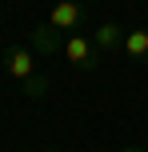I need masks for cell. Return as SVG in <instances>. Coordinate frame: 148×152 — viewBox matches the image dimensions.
<instances>
[{"mask_svg":"<svg viewBox=\"0 0 148 152\" xmlns=\"http://www.w3.org/2000/svg\"><path fill=\"white\" fill-rule=\"evenodd\" d=\"M84 20H88V8L80 4V0H56L52 12H48V24H52L56 32H68V36L84 28Z\"/></svg>","mask_w":148,"mask_h":152,"instance_id":"6da1fadb","label":"cell"},{"mask_svg":"<svg viewBox=\"0 0 148 152\" xmlns=\"http://www.w3.org/2000/svg\"><path fill=\"white\" fill-rule=\"evenodd\" d=\"M92 44L100 48V56H104V52H116V48H124V28H120L116 20L100 24V28L92 32Z\"/></svg>","mask_w":148,"mask_h":152,"instance_id":"5b68a950","label":"cell"},{"mask_svg":"<svg viewBox=\"0 0 148 152\" xmlns=\"http://www.w3.org/2000/svg\"><path fill=\"white\" fill-rule=\"evenodd\" d=\"M32 52H36V56H56V52H64V32H56L52 24L32 28Z\"/></svg>","mask_w":148,"mask_h":152,"instance_id":"277c9868","label":"cell"},{"mask_svg":"<svg viewBox=\"0 0 148 152\" xmlns=\"http://www.w3.org/2000/svg\"><path fill=\"white\" fill-rule=\"evenodd\" d=\"M48 84H52V80H48V76H40V72H32L28 80L20 84V88H24V96H32V100H44V96H48Z\"/></svg>","mask_w":148,"mask_h":152,"instance_id":"52a82bcc","label":"cell"},{"mask_svg":"<svg viewBox=\"0 0 148 152\" xmlns=\"http://www.w3.org/2000/svg\"><path fill=\"white\" fill-rule=\"evenodd\" d=\"M120 52L136 64H148V28H136V32H124V48Z\"/></svg>","mask_w":148,"mask_h":152,"instance_id":"8992f818","label":"cell"},{"mask_svg":"<svg viewBox=\"0 0 148 152\" xmlns=\"http://www.w3.org/2000/svg\"><path fill=\"white\" fill-rule=\"evenodd\" d=\"M124 152H144V148H124Z\"/></svg>","mask_w":148,"mask_h":152,"instance_id":"ba28073f","label":"cell"},{"mask_svg":"<svg viewBox=\"0 0 148 152\" xmlns=\"http://www.w3.org/2000/svg\"><path fill=\"white\" fill-rule=\"evenodd\" d=\"M4 72L12 76V80H28L32 72H36V52H32V48H4Z\"/></svg>","mask_w":148,"mask_h":152,"instance_id":"3957f363","label":"cell"},{"mask_svg":"<svg viewBox=\"0 0 148 152\" xmlns=\"http://www.w3.org/2000/svg\"><path fill=\"white\" fill-rule=\"evenodd\" d=\"M64 60H72L76 68L92 72L96 64H100V48L92 44V36H84V32H72V36H64Z\"/></svg>","mask_w":148,"mask_h":152,"instance_id":"7a4b0ae2","label":"cell"}]
</instances>
